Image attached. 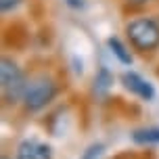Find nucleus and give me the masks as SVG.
I'll return each instance as SVG.
<instances>
[{"label": "nucleus", "instance_id": "f257e3e1", "mask_svg": "<svg viewBox=\"0 0 159 159\" xmlns=\"http://www.w3.org/2000/svg\"><path fill=\"white\" fill-rule=\"evenodd\" d=\"M126 34L132 46L138 48L140 52H151L159 46V25L153 19H134L126 25Z\"/></svg>", "mask_w": 159, "mask_h": 159}, {"label": "nucleus", "instance_id": "f03ea898", "mask_svg": "<svg viewBox=\"0 0 159 159\" xmlns=\"http://www.w3.org/2000/svg\"><path fill=\"white\" fill-rule=\"evenodd\" d=\"M57 96V84L50 78H36L27 82L23 92V107L27 111H40L44 109L52 98Z\"/></svg>", "mask_w": 159, "mask_h": 159}, {"label": "nucleus", "instance_id": "7ed1b4c3", "mask_svg": "<svg viewBox=\"0 0 159 159\" xmlns=\"http://www.w3.org/2000/svg\"><path fill=\"white\" fill-rule=\"evenodd\" d=\"M0 82H2V84H0L2 96L7 98L8 103L23 98L27 82H25L23 71L17 67L15 61H11V59H2V61H0Z\"/></svg>", "mask_w": 159, "mask_h": 159}, {"label": "nucleus", "instance_id": "20e7f679", "mask_svg": "<svg viewBox=\"0 0 159 159\" xmlns=\"http://www.w3.org/2000/svg\"><path fill=\"white\" fill-rule=\"evenodd\" d=\"M121 80H124V86H126L130 92H134L136 96H140V98H144V101H151L153 96H155V90H153V86L147 82V80L140 78L138 73L126 71Z\"/></svg>", "mask_w": 159, "mask_h": 159}, {"label": "nucleus", "instance_id": "39448f33", "mask_svg": "<svg viewBox=\"0 0 159 159\" xmlns=\"http://www.w3.org/2000/svg\"><path fill=\"white\" fill-rule=\"evenodd\" d=\"M17 159H52L50 147L36 140H23L17 149Z\"/></svg>", "mask_w": 159, "mask_h": 159}, {"label": "nucleus", "instance_id": "423d86ee", "mask_svg": "<svg viewBox=\"0 0 159 159\" xmlns=\"http://www.w3.org/2000/svg\"><path fill=\"white\" fill-rule=\"evenodd\" d=\"M134 143L140 144H151V143H159V128H143V130H136L134 134Z\"/></svg>", "mask_w": 159, "mask_h": 159}, {"label": "nucleus", "instance_id": "0eeeda50", "mask_svg": "<svg viewBox=\"0 0 159 159\" xmlns=\"http://www.w3.org/2000/svg\"><path fill=\"white\" fill-rule=\"evenodd\" d=\"M107 44H109V48L113 50V55L117 57L121 63H126V65L132 63V57H130V52L126 50V46H124V44H121L117 38H109V42H107Z\"/></svg>", "mask_w": 159, "mask_h": 159}, {"label": "nucleus", "instance_id": "6e6552de", "mask_svg": "<svg viewBox=\"0 0 159 159\" xmlns=\"http://www.w3.org/2000/svg\"><path fill=\"white\" fill-rule=\"evenodd\" d=\"M113 80H111V75H109V71H107V69H101V71H98V75H96L94 78V84H98V88H101V90H107V88H109V84H111Z\"/></svg>", "mask_w": 159, "mask_h": 159}, {"label": "nucleus", "instance_id": "1a4fd4ad", "mask_svg": "<svg viewBox=\"0 0 159 159\" xmlns=\"http://www.w3.org/2000/svg\"><path fill=\"white\" fill-rule=\"evenodd\" d=\"M21 2H23V0H0V8H2V13H11V11H15Z\"/></svg>", "mask_w": 159, "mask_h": 159}, {"label": "nucleus", "instance_id": "9d476101", "mask_svg": "<svg viewBox=\"0 0 159 159\" xmlns=\"http://www.w3.org/2000/svg\"><path fill=\"white\" fill-rule=\"evenodd\" d=\"M101 151H103V144H94V147H90V149H88L86 155H84L82 159H96L98 155H101Z\"/></svg>", "mask_w": 159, "mask_h": 159}, {"label": "nucleus", "instance_id": "9b49d317", "mask_svg": "<svg viewBox=\"0 0 159 159\" xmlns=\"http://www.w3.org/2000/svg\"><path fill=\"white\" fill-rule=\"evenodd\" d=\"M130 4H144V2H151V0H128Z\"/></svg>", "mask_w": 159, "mask_h": 159}, {"label": "nucleus", "instance_id": "f8f14e48", "mask_svg": "<svg viewBox=\"0 0 159 159\" xmlns=\"http://www.w3.org/2000/svg\"><path fill=\"white\" fill-rule=\"evenodd\" d=\"M2 159H8V157H2Z\"/></svg>", "mask_w": 159, "mask_h": 159}]
</instances>
